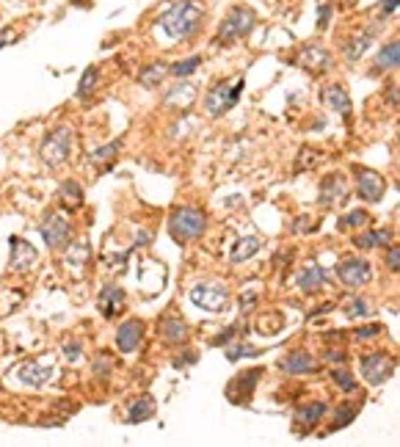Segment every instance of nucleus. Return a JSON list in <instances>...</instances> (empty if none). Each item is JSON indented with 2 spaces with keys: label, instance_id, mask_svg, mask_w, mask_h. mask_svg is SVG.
Segmentation results:
<instances>
[{
  "label": "nucleus",
  "instance_id": "f257e3e1",
  "mask_svg": "<svg viewBox=\"0 0 400 447\" xmlns=\"http://www.w3.org/2000/svg\"><path fill=\"white\" fill-rule=\"evenodd\" d=\"M201 20H204V6L199 0H177L158 20V25L171 39H188L199 31Z\"/></svg>",
  "mask_w": 400,
  "mask_h": 447
},
{
  "label": "nucleus",
  "instance_id": "f03ea898",
  "mask_svg": "<svg viewBox=\"0 0 400 447\" xmlns=\"http://www.w3.org/2000/svg\"><path fill=\"white\" fill-rule=\"evenodd\" d=\"M204 229H207V216L201 210H196V207H177L168 216V232L180 243L196 240V238L204 235Z\"/></svg>",
  "mask_w": 400,
  "mask_h": 447
},
{
  "label": "nucleus",
  "instance_id": "7ed1b4c3",
  "mask_svg": "<svg viewBox=\"0 0 400 447\" xmlns=\"http://www.w3.org/2000/svg\"><path fill=\"white\" fill-rule=\"evenodd\" d=\"M254 25H257V14L251 8H246V6H235L232 11L224 17V23L218 25L215 42L224 44V47H230L235 42H240L243 36H249Z\"/></svg>",
  "mask_w": 400,
  "mask_h": 447
},
{
  "label": "nucleus",
  "instance_id": "20e7f679",
  "mask_svg": "<svg viewBox=\"0 0 400 447\" xmlns=\"http://www.w3.org/2000/svg\"><path fill=\"white\" fill-rule=\"evenodd\" d=\"M243 86H246L243 78L218 80V83L207 92V97H204V111H207L210 116H224L227 111H232L235 105H237V99L243 94Z\"/></svg>",
  "mask_w": 400,
  "mask_h": 447
},
{
  "label": "nucleus",
  "instance_id": "39448f33",
  "mask_svg": "<svg viewBox=\"0 0 400 447\" xmlns=\"http://www.w3.org/2000/svg\"><path fill=\"white\" fill-rule=\"evenodd\" d=\"M69 152H72V130L69 128L50 130L42 141V149H39L44 166H50V169H61L69 160Z\"/></svg>",
  "mask_w": 400,
  "mask_h": 447
},
{
  "label": "nucleus",
  "instance_id": "423d86ee",
  "mask_svg": "<svg viewBox=\"0 0 400 447\" xmlns=\"http://www.w3.org/2000/svg\"><path fill=\"white\" fill-rule=\"evenodd\" d=\"M395 367H398V362L389 353H367L362 359V376L373 386H381L384 381H389L395 376Z\"/></svg>",
  "mask_w": 400,
  "mask_h": 447
},
{
  "label": "nucleus",
  "instance_id": "0eeeda50",
  "mask_svg": "<svg viewBox=\"0 0 400 447\" xmlns=\"http://www.w3.org/2000/svg\"><path fill=\"white\" fill-rule=\"evenodd\" d=\"M42 240L47 243V249H61L72 240V223L61 213H47L39 223Z\"/></svg>",
  "mask_w": 400,
  "mask_h": 447
},
{
  "label": "nucleus",
  "instance_id": "6e6552de",
  "mask_svg": "<svg viewBox=\"0 0 400 447\" xmlns=\"http://www.w3.org/2000/svg\"><path fill=\"white\" fill-rule=\"evenodd\" d=\"M188 295L204 312H224L230 307V290L224 285H196Z\"/></svg>",
  "mask_w": 400,
  "mask_h": 447
},
{
  "label": "nucleus",
  "instance_id": "1a4fd4ad",
  "mask_svg": "<svg viewBox=\"0 0 400 447\" xmlns=\"http://www.w3.org/2000/svg\"><path fill=\"white\" fill-rule=\"evenodd\" d=\"M8 246H11L8 268H11L14 274H28L36 262H39V252H36V246H31L25 238H17V235H14V238H8Z\"/></svg>",
  "mask_w": 400,
  "mask_h": 447
},
{
  "label": "nucleus",
  "instance_id": "9d476101",
  "mask_svg": "<svg viewBox=\"0 0 400 447\" xmlns=\"http://www.w3.org/2000/svg\"><path fill=\"white\" fill-rule=\"evenodd\" d=\"M337 276L345 288H365L367 282L373 279V268L367 259H342L337 265Z\"/></svg>",
  "mask_w": 400,
  "mask_h": 447
},
{
  "label": "nucleus",
  "instance_id": "9b49d317",
  "mask_svg": "<svg viewBox=\"0 0 400 447\" xmlns=\"http://www.w3.org/2000/svg\"><path fill=\"white\" fill-rule=\"evenodd\" d=\"M299 66L306 69V72H312V75H320V72H329V69H332L334 59L326 47H320V44H306L299 56Z\"/></svg>",
  "mask_w": 400,
  "mask_h": 447
},
{
  "label": "nucleus",
  "instance_id": "f8f14e48",
  "mask_svg": "<svg viewBox=\"0 0 400 447\" xmlns=\"http://www.w3.org/2000/svg\"><path fill=\"white\" fill-rule=\"evenodd\" d=\"M356 191L365 202H381L384 199V191H387V183L378 171H370V169H359L356 171Z\"/></svg>",
  "mask_w": 400,
  "mask_h": 447
},
{
  "label": "nucleus",
  "instance_id": "ddd939ff",
  "mask_svg": "<svg viewBox=\"0 0 400 447\" xmlns=\"http://www.w3.org/2000/svg\"><path fill=\"white\" fill-rule=\"evenodd\" d=\"M144 320L138 318H130L125 320L122 326H119V331H116V348L122 353H133L138 345H141V340H144Z\"/></svg>",
  "mask_w": 400,
  "mask_h": 447
},
{
  "label": "nucleus",
  "instance_id": "4468645a",
  "mask_svg": "<svg viewBox=\"0 0 400 447\" xmlns=\"http://www.w3.org/2000/svg\"><path fill=\"white\" fill-rule=\"evenodd\" d=\"M122 307H125V290L119 285H105L97 295V310L102 318H116L122 312Z\"/></svg>",
  "mask_w": 400,
  "mask_h": 447
},
{
  "label": "nucleus",
  "instance_id": "2eb2a0df",
  "mask_svg": "<svg viewBox=\"0 0 400 447\" xmlns=\"http://www.w3.org/2000/svg\"><path fill=\"white\" fill-rule=\"evenodd\" d=\"M260 376H263V370H249V373H243L240 379H235V381L227 386V398H230L232 403H249V398H251L254 386L260 381Z\"/></svg>",
  "mask_w": 400,
  "mask_h": 447
},
{
  "label": "nucleus",
  "instance_id": "dca6fc26",
  "mask_svg": "<svg viewBox=\"0 0 400 447\" xmlns=\"http://www.w3.org/2000/svg\"><path fill=\"white\" fill-rule=\"evenodd\" d=\"M14 376L23 384H28V386H44V384L50 381V376H53V367L42 365V362H23L14 370Z\"/></svg>",
  "mask_w": 400,
  "mask_h": 447
},
{
  "label": "nucleus",
  "instance_id": "f3484780",
  "mask_svg": "<svg viewBox=\"0 0 400 447\" xmlns=\"http://www.w3.org/2000/svg\"><path fill=\"white\" fill-rule=\"evenodd\" d=\"M378 31H381V23H378V25H367L362 33L351 36V42L345 44V56H348V61H359L367 50H370V44H373V39L378 36Z\"/></svg>",
  "mask_w": 400,
  "mask_h": 447
},
{
  "label": "nucleus",
  "instance_id": "a211bd4d",
  "mask_svg": "<svg viewBox=\"0 0 400 447\" xmlns=\"http://www.w3.org/2000/svg\"><path fill=\"white\" fill-rule=\"evenodd\" d=\"M326 282H329V271L323 268V265H306L304 271L299 274V279H296V285H299L304 293H318L320 288H326Z\"/></svg>",
  "mask_w": 400,
  "mask_h": 447
},
{
  "label": "nucleus",
  "instance_id": "6ab92c4d",
  "mask_svg": "<svg viewBox=\"0 0 400 447\" xmlns=\"http://www.w3.org/2000/svg\"><path fill=\"white\" fill-rule=\"evenodd\" d=\"M279 367H282L287 376H304V373H315V370H318V362L306 351H293L290 356H285V359L279 362Z\"/></svg>",
  "mask_w": 400,
  "mask_h": 447
},
{
  "label": "nucleus",
  "instance_id": "aec40b11",
  "mask_svg": "<svg viewBox=\"0 0 400 447\" xmlns=\"http://www.w3.org/2000/svg\"><path fill=\"white\" fill-rule=\"evenodd\" d=\"M345 193H348L345 177H342V174H332V177H326V180L320 183V204L332 207V204L345 199Z\"/></svg>",
  "mask_w": 400,
  "mask_h": 447
},
{
  "label": "nucleus",
  "instance_id": "412c9836",
  "mask_svg": "<svg viewBox=\"0 0 400 447\" xmlns=\"http://www.w3.org/2000/svg\"><path fill=\"white\" fill-rule=\"evenodd\" d=\"M161 340L168 343V345H182L188 340V326L182 318H166L161 323Z\"/></svg>",
  "mask_w": 400,
  "mask_h": 447
},
{
  "label": "nucleus",
  "instance_id": "4be33fe9",
  "mask_svg": "<svg viewBox=\"0 0 400 447\" xmlns=\"http://www.w3.org/2000/svg\"><path fill=\"white\" fill-rule=\"evenodd\" d=\"M89 257H92V246L86 240H77V243H67L64 249V262H67L72 271H83L89 265Z\"/></svg>",
  "mask_w": 400,
  "mask_h": 447
},
{
  "label": "nucleus",
  "instance_id": "5701e85b",
  "mask_svg": "<svg viewBox=\"0 0 400 447\" xmlns=\"http://www.w3.org/2000/svg\"><path fill=\"white\" fill-rule=\"evenodd\" d=\"M323 102L332 108V111H337L339 116H351V97H348V92L342 89V86H329L326 92H323Z\"/></svg>",
  "mask_w": 400,
  "mask_h": 447
},
{
  "label": "nucleus",
  "instance_id": "b1692460",
  "mask_svg": "<svg viewBox=\"0 0 400 447\" xmlns=\"http://www.w3.org/2000/svg\"><path fill=\"white\" fill-rule=\"evenodd\" d=\"M168 75V64L163 61H152V64L141 66V72H138V83L144 86V89H155V86H161L163 83V78Z\"/></svg>",
  "mask_w": 400,
  "mask_h": 447
},
{
  "label": "nucleus",
  "instance_id": "393cba45",
  "mask_svg": "<svg viewBox=\"0 0 400 447\" xmlns=\"http://www.w3.org/2000/svg\"><path fill=\"white\" fill-rule=\"evenodd\" d=\"M400 64V42H389V44H384L381 50H378V56H375V69L378 72H387V69H398Z\"/></svg>",
  "mask_w": 400,
  "mask_h": 447
},
{
  "label": "nucleus",
  "instance_id": "a878e982",
  "mask_svg": "<svg viewBox=\"0 0 400 447\" xmlns=\"http://www.w3.org/2000/svg\"><path fill=\"white\" fill-rule=\"evenodd\" d=\"M152 415H155V400H152L149 395H141L133 406H130V412H127V422L138 425V422L152 420Z\"/></svg>",
  "mask_w": 400,
  "mask_h": 447
},
{
  "label": "nucleus",
  "instance_id": "bb28decb",
  "mask_svg": "<svg viewBox=\"0 0 400 447\" xmlns=\"http://www.w3.org/2000/svg\"><path fill=\"white\" fill-rule=\"evenodd\" d=\"M122 144H125V138H116V141H111V144H105V147H100V149H94L92 152V163L97 166V169H105L108 163H113L116 160V155H119V149H122Z\"/></svg>",
  "mask_w": 400,
  "mask_h": 447
},
{
  "label": "nucleus",
  "instance_id": "cd10ccee",
  "mask_svg": "<svg viewBox=\"0 0 400 447\" xmlns=\"http://www.w3.org/2000/svg\"><path fill=\"white\" fill-rule=\"evenodd\" d=\"M392 240V232L389 229H370L365 235H359L354 243L359 246V249H378V246H387Z\"/></svg>",
  "mask_w": 400,
  "mask_h": 447
},
{
  "label": "nucleus",
  "instance_id": "c85d7f7f",
  "mask_svg": "<svg viewBox=\"0 0 400 447\" xmlns=\"http://www.w3.org/2000/svg\"><path fill=\"white\" fill-rule=\"evenodd\" d=\"M257 252H260V238L249 235V238H240V240L235 243V249H232V255H230V259H232V262H243V259L254 257Z\"/></svg>",
  "mask_w": 400,
  "mask_h": 447
},
{
  "label": "nucleus",
  "instance_id": "c756f323",
  "mask_svg": "<svg viewBox=\"0 0 400 447\" xmlns=\"http://www.w3.org/2000/svg\"><path fill=\"white\" fill-rule=\"evenodd\" d=\"M61 204H64V210H72V213L80 210V204H83V188L77 183L67 180L61 185Z\"/></svg>",
  "mask_w": 400,
  "mask_h": 447
},
{
  "label": "nucleus",
  "instance_id": "7c9ffc66",
  "mask_svg": "<svg viewBox=\"0 0 400 447\" xmlns=\"http://www.w3.org/2000/svg\"><path fill=\"white\" fill-rule=\"evenodd\" d=\"M323 415H326V403H306L304 409H299L296 412V420H299L301 425H315L318 420H323Z\"/></svg>",
  "mask_w": 400,
  "mask_h": 447
},
{
  "label": "nucleus",
  "instance_id": "2f4dec72",
  "mask_svg": "<svg viewBox=\"0 0 400 447\" xmlns=\"http://www.w3.org/2000/svg\"><path fill=\"white\" fill-rule=\"evenodd\" d=\"M97 80H100V72H97V66H86V72H83V78H80V83H77V97L83 99V97L94 94V89H97Z\"/></svg>",
  "mask_w": 400,
  "mask_h": 447
},
{
  "label": "nucleus",
  "instance_id": "473e14b6",
  "mask_svg": "<svg viewBox=\"0 0 400 447\" xmlns=\"http://www.w3.org/2000/svg\"><path fill=\"white\" fill-rule=\"evenodd\" d=\"M194 97H196L194 86H191V83H182V86H177V92H171V94L166 97V102H174V108H188V105L194 102Z\"/></svg>",
  "mask_w": 400,
  "mask_h": 447
},
{
  "label": "nucleus",
  "instance_id": "72a5a7b5",
  "mask_svg": "<svg viewBox=\"0 0 400 447\" xmlns=\"http://www.w3.org/2000/svg\"><path fill=\"white\" fill-rule=\"evenodd\" d=\"M201 59L199 56H191V59H182V61H177V64L168 66V72L174 75V78H188V75H194L196 69H199Z\"/></svg>",
  "mask_w": 400,
  "mask_h": 447
},
{
  "label": "nucleus",
  "instance_id": "f704fd0d",
  "mask_svg": "<svg viewBox=\"0 0 400 447\" xmlns=\"http://www.w3.org/2000/svg\"><path fill=\"white\" fill-rule=\"evenodd\" d=\"M345 315H348V318H354V320L370 318V315H373V307L367 304L365 298H351V301L345 304Z\"/></svg>",
  "mask_w": 400,
  "mask_h": 447
},
{
  "label": "nucleus",
  "instance_id": "c9c22d12",
  "mask_svg": "<svg viewBox=\"0 0 400 447\" xmlns=\"http://www.w3.org/2000/svg\"><path fill=\"white\" fill-rule=\"evenodd\" d=\"M370 223V213L367 210H351L339 219V229H356V226H367Z\"/></svg>",
  "mask_w": 400,
  "mask_h": 447
},
{
  "label": "nucleus",
  "instance_id": "e433bc0d",
  "mask_svg": "<svg viewBox=\"0 0 400 447\" xmlns=\"http://www.w3.org/2000/svg\"><path fill=\"white\" fill-rule=\"evenodd\" d=\"M356 415H359V406H351V403H345V406L337 412V417H334V422H332V428H329V431H339V428L351 425Z\"/></svg>",
  "mask_w": 400,
  "mask_h": 447
},
{
  "label": "nucleus",
  "instance_id": "4c0bfd02",
  "mask_svg": "<svg viewBox=\"0 0 400 447\" xmlns=\"http://www.w3.org/2000/svg\"><path fill=\"white\" fill-rule=\"evenodd\" d=\"M111 370H113V356H111L108 351H100L97 353V359H94V376L108 379V376H111Z\"/></svg>",
  "mask_w": 400,
  "mask_h": 447
},
{
  "label": "nucleus",
  "instance_id": "58836bf2",
  "mask_svg": "<svg viewBox=\"0 0 400 447\" xmlns=\"http://www.w3.org/2000/svg\"><path fill=\"white\" fill-rule=\"evenodd\" d=\"M332 14H334L332 0H320V3H318V31H326V28H329Z\"/></svg>",
  "mask_w": 400,
  "mask_h": 447
},
{
  "label": "nucleus",
  "instance_id": "ea45409f",
  "mask_svg": "<svg viewBox=\"0 0 400 447\" xmlns=\"http://www.w3.org/2000/svg\"><path fill=\"white\" fill-rule=\"evenodd\" d=\"M332 379L342 392H356V381H354V376H351L348 370H334Z\"/></svg>",
  "mask_w": 400,
  "mask_h": 447
},
{
  "label": "nucleus",
  "instance_id": "a19ab883",
  "mask_svg": "<svg viewBox=\"0 0 400 447\" xmlns=\"http://www.w3.org/2000/svg\"><path fill=\"white\" fill-rule=\"evenodd\" d=\"M257 353H260V351H257L254 345H249V343H237L235 348H230L227 359H230V362H237L240 356H257Z\"/></svg>",
  "mask_w": 400,
  "mask_h": 447
},
{
  "label": "nucleus",
  "instance_id": "79ce46f5",
  "mask_svg": "<svg viewBox=\"0 0 400 447\" xmlns=\"http://www.w3.org/2000/svg\"><path fill=\"white\" fill-rule=\"evenodd\" d=\"M237 331H243V326H240V323H235V326H230V329H224V334L213 337V340H210V345H227L232 337H237Z\"/></svg>",
  "mask_w": 400,
  "mask_h": 447
},
{
  "label": "nucleus",
  "instance_id": "37998d69",
  "mask_svg": "<svg viewBox=\"0 0 400 447\" xmlns=\"http://www.w3.org/2000/svg\"><path fill=\"white\" fill-rule=\"evenodd\" d=\"M381 331H384V326H381V323H373V326L356 329V337H359V340H370V337H378Z\"/></svg>",
  "mask_w": 400,
  "mask_h": 447
},
{
  "label": "nucleus",
  "instance_id": "c03bdc74",
  "mask_svg": "<svg viewBox=\"0 0 400 447\" xmlns=\"http://www.w3.org/2000/svg\"><path fill=\"white\" fill-rule=\"evenodd\" d=\"M387 268L398 274V268H400V246L398 243H395V246H389V252H387Z\"/></svg>",
  "mask_w": 400,
  "mask_h": 447
},
{
  "label": "nucleus",
  "instance_id": "a18cd8bd",
  "mask_svg": "<svg viewBox=\"0 0 400 447\" xmlns=\"http://www.w3.org/2000/svg\"><path fill=\"white\" fill-rule=\"evenodd\" d=\"M80 353H83V345H80L77 340H72V343L64 345V356H67L69 362H77V359H80Z\"/></svg>",
  "mask_w": 400,
  "mask_h": 447
},
{
  "label": "nucleus",
  "instance_id": "49530a36",
  "mask_svg": "<svg viewBox=\"0 0 400 447\" xmlns=\"http://www.w3.org/2000/svg\"><path fill=\"white\" fill-rule=\"evenodd\" d=\"M387 102H389V105H392V108H395V111H398V86H387Z\"/></svg>",
  "mask_w": 400,
  "mask_h": 447
},
{
  "label": "nucleus",
  "instance_id": "de8ad7c7",
  "mask_svg": "<svg viewBox=\"0 0 400 447\" xmlns=\"http://www.w3.org/2000/svg\"><path fill=\"white\" fill-rule=\"evenodd\" d=\"M191 362H196V353H191V351H185V356H180L177 362H174V367H188Z\"/></svg>",
  "mask_w": 400,
  "mask_h": 447
},
{
  "label": "nucleus",
  "instance_id": "09e8293b",
  "mask_svg": "<svg viewBox=\"0 0 400 447\" xmlns=\"http://www.w3.org/2000/svg\"><path fill=\"white\" fill-rule=\"evenodd\" d=\"M400 6V0H384V6H381V11H384V17H389V14H395Z\"/></svg>",
  "mask_w": 400,
  "mask_h": 447
},
{
  "label": "nucleus",
  "instance_id": "8fccbe9b",
  "mask_svg": "<svg viewBox=\"0 0 400 447\" xmlns=\"http://www.w3.org/2000/svg\"><path fill=\"white\" fill-rule=\"evenodd\" d=\"M11 39H14V31H11V28H3V31H0V50H3Z\"/></svg>",
  "mask_w": 400,
  "mask_h": 447
},
{
  "label": "nucleus",
  "instance_id": "3c124183",
  "mask_svg": "<svg viewBox=\"0 0 400 447\" xmlns=\"http://www.w3.org/2000/svg\"><path fill=\"white\" fill-rule=\"evenodd\" d=\"M149 240H152V232H138L135 246H149Z\"/></svg>",
  "mask_w": 400,
  "mask_h": 447
},
{
  "label": "nucleus",
  "instance_id": "603ef678",
  "mask_svg": "<svg viewBox=\"0 0 400 447\" xmlns=\"http://www.w3.org/2000/svg\"><path fill=\"white\" fill-rule=\"evenodd\" d=\"M326 359H332V362H345V353L332 351V353H326Z\"/></svg>",
  "mask_w": 400,
  "mask_h": 447
},
{
  "label": "nucleus",
  "instance_id": "864d4df0",
  "mask_svg": "<svg viewBox=\"0 0 400 447\" xmlns=\"http://www.w3.org/2000/svg\"><path fill=\"white\" fill-rule=\"evenodd\" d=\"M348 3H356V0H348Z\"/></svg>",
  "mask_w": 400,
  "mask_h": 447
}]
</instances>
